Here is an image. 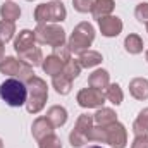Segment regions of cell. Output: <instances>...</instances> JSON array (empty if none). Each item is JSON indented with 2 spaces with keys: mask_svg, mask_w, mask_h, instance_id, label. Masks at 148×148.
I'll use <instances>...</instances> for the list:
<instances>
[{
  "mask_svg": "<svg viewBox=\"0 0 148 148\" xmlns=\"http://www.w3.org/2000/svg\"><path fill=\"white\" fill-rule=\"evenodd\" d=\"M88 84H90V88H95V90L103 91L110 84V74L107 73L105 69H97V71H93V73L90 74Z\"/></svg>",
  "mask_w": 148,
  "mask_h": 148,
  "instance_id": "4fadbf2b",
  "label": "cell"
},
{
  "mask_svg": "<svg viewBox=\"0 0 148 148\" xmlns=\"http://www.w3.org/2000/svg\"><path fill=\"white\" fill-rule=\"evenodd\" d=\"M105 133H107V143L112 148H126L127 131L121 122H114L110 126H105Z\"/></svg>",
  "mask_w": 148,
  "mask_h": 148,
  "instance_id": "9c48e42d",
  "label": "cell"
},
{
  "mask_svg": "<svg viewBox=\"0 0 148 148\" xmlns=\"http://www.w3.org/2000/svg\"><path fill=\"white\" fill-rule=\"evenodd\" d=\"M35 38L38 43L55 48L66 43V31L59 24H38L35 29Z\"/></svg>",
  "mask_w": 148,
  "mask_h": 148,
  "instance_id": "5b68a950",
  "label": "cell"
},
{
  "mask_svg": "<svg viewBox=\"0 0 148 148\" xmlns=\"http://www.w3.org/2000/svg\"><path fill=\"white\" fill-rule=\"evenodd\" d=\"M93 127V117L88 114H81L76 121V126L69 134V143L73 148H79L83 147L88 141V133Z\"/></svg>",
  "mask_w": 148,
  "mask_h": 148,
  "instance_id": "52a82bcc",
  "label": "cell"
},
{
  "mask_svg": "<svg viewBox=\"0 0 148 148\" xmlns=\"http://www.w3.org/2000/svg\"><path fill=\"white\" fill-rule=\"evenodd\" d=\"M134 17L143 23V24H148V2H141L136 5L134 9Z\"/></svg>",
  "mask_w": 148,
  "mask_h": 148,
  "instance_id": "f546056e",
  "label": "cell"
},
{
  "mask_svg": "<svg viewBox=\"0 0 148 148\" xmlns=\"http://www.w3.org/2000/svg\"><path fill=\"white\" fill-rule=\"evenodd\" d=\"M73 5L77 12H91L93 7V0H73Z\"/></svg>",
  "mask_w": 148,
  "mask_h": 148,
  "instance_id": "1f68e13d",
  "label": "cell"
},
{
  "mask_svg": "<svg viewBox=\"0 0 148 148\" xmlns=\"http://www.w3.org/2000/svg\"><path fill=\"white\" fill-rule=\"evenodd\" d=\"M0 73L5 74V76L17 77L23 83H26L29 77L35 76V71L31 66L24 64L21 59H16V57H3L0 60Z\"/></svg>",
  "mask_w": 148,
  "mask_h": 148,
  "instance_id": "8992f818",
  "label": "cell"
},
{
  "mask_svg": "<svg viewBox=\"0 0 148 148\" xmlns=\"http://www.w3.org/2000/svg\"><path fill=\"white\" fill-rule=\"evenodd\" d=\"M102 60H103L102 53H100V52H95V50H88V52L81 53V55H79V59H77L79 66H81V67H84V69L97 67L98 64H102Z\"/></svg>",
  "mask_w": 148,
  "mask_h": 148,
  "instance_id": "d6986e66",
  "label": "cell"
},
{
  "mask_svg": "<svg viewBox=\"0 0 148 148\" xmlns=\"http://www.w3.org/2000/svg\"><path fill=\"white\" fill-rule=\"evenodd\" d=\"M33 16H35V21L38 24H55V23L66 21L67 10H66L64 3L60 0H53V2L36 5Z\"/></svg>",
  "mask_w": 148,
  "mask_h": 148,
  "instance_id": "277c9868",
  "label": "cell"
},
{
  "mask_svg": "<svg viewBox=\"0 0 148 148\" xmlns=\"http://www.w3.org/2000/svg\"><path fill=\"white\" fill-rule=\"evenodd\" d=\"M81 69H83V67L79 66V62L71 59L69 62H66V64H64L62 74H66V76H67L69 79H76V77H77V76L81 74Z\"/></svg>",
  "mask_w": 148,
  "mask_h": 148,
  "instance_id": "4316f807",
  "label": "cell"
},
{
  "mask_svg": "<svg viewBox=\"0 0 148 148\" xmlns=\"http://www.w3.org/2000/svg\"><path fill=\"white\" fill-rule=\"evenodd\" d=\"M93 122H97V124L102 126V127L110 126V124H114V122H117V114L112 110V109L102 107V109H98L97 114L93 115Z\"/></svg>",
  "mask_w": 148,
  "mask_h": 148,
  "instance_id": "ffe728a7",
  "label": "cell"
},
{
  "mask_svg": "<svg viewBox=\"0 0 148 148\" xmlns=\"http://www.w3.org/2000/svg\"><path fill=\"white\" fill-rule=\"evenodd\" d=\"M38 147L40 148H62V141H60V138L57 136V134H48V136H45L43 140H40L38 141Z\"/></svg>",
  "mask_w": 148,
  "mask_h": 148,
  "instance_id": "f1b7e54d",
  "label": "cell"
},
{
  "mask_svg": "<svg viewBox=\"0 0 148 148\" xmlns=\"http://www.w3.org/2000/svg\"><path fill=\"white\" fill-rule=\"evenodd\" d=\"M28 2H33V0H28Z\"/></svg>",
  "mask_w": 148,
  "mask_h": 148,
  "instance_id": "f35d334b",
  "label": "cell"
},
{
  "mask_svg": "<svg viewBox=\"0 0 148 148\" xmlns=\"http://www.w3.org/2000/svg\"><path fill=\"white\" fill-rule=\"evenodd\" d=\"M133 133L136 136L148 134V107L140 112L138 117H136V121L133 122Z\"/></svg>",
  "mask_w": 148,
  "mask_h": 148,
  "instance_id": "cb8c5ba5",
  "label": "cell"
},
{
  "mask_svg": "<svg viewBox=\"0 0 148 148\" xmlns=\"http://www.w3.org/2000/svg\"><path fill=\"white\" fill-rule=\"evenodd\" d=\"M0 98L9 107H21L28 102V88L17 77H9L0 84Z\"/></svg>",
  "mask_w": 148,
  "mask_h": 148,
  "instance_id": "7a4b0ae2",
  "label": "cell"
},
{
  "mask_svg": "<svg viewBox=\"0 0 148 148\" xmlns=\"http://www.w3.org/2000/svg\"><path fill=\"white\" fill-rule=\"evenodd\" d=\"M53 55H55V57H59V59L66 64V62H69V60H71V55H73V53H71L69 47L64 43V45H60V47H55V48H53Z\"/></svg>",
  "mask_w": 148,
  "mask_h": 148,
  "instance_id": "4dcf8cb0",
  "label": "cell"
},
{
  "mask_svg": "<svg viewBox=\"0 0 148 148\" xmlns=\"http://www.w3.org/2000/svg\"><path fill=\"white\" fill-rule=\"evenodd\" d=\"M88 141L107 143V133H105V127H102V126L91 127V129H90V133H88Z\"/></svg>",
  "mask_w": 148,
  "mask_h": 148,
  "instance_id": "83f0119b",
  "label": "cell"
},
{
  "mask_svg": "<svg viewBox=\"0 0 148 148\" xmlns=\"http://www.w3.org/2000/svg\"><path fill=\"white\" fill-rule=\"evenodd\" d=\"M19 55V59L24 62V64H28V66H31V67H36V66H41V62H43V53H41V48L40 47H33V48H29V50H26V52H23V53H17Z\"/></svg>",
  "mask_w": 148,
  "mask_h": 148,
  "instance_id": "9a60e30c",
  "label": "cell"
},
{
  "mask_svg": "<svg viewBox=\"0 0 148 148\" xmlns=\"http://www.w3.org/2000/svg\"><path fill=\"white\" fill-rule=\"evenodd\" d=\"M14 33H16V24L10 23V21H0V41L2 43H7L14 38Z\"/></svg>",
  "mask_w": 148,
  "mask_h": 148,
  "instance_id": "484cf974",
  "label": "cell"
},
{
  "mask_svg": "<svg viewBox=\"0 0 148 148\" xmlns=\"http://www.w3.org/2000/svg\"><path fill=\"white\" fill-rule=\"evenodd\" d=\"M143 40L138 36V35H134V33H131V35H127L126 40H124V48H126V52L127 53H131V55H138V53H141L143 52Z\"/></svg>",
  "mask_w": 148,
  "mask_h": 148,
  "instance_id": "603a6c76",
  "label": "cell"
},
{
  "mask_svg": "<svg viewBox=\"0 0 148 148\" xmlns=\"http://www.w3.org/2000/svg\"><path fill=\"white\" fill-rule=\"evenodd\" d=\"M24 84H26V88H28L26 110L29 112V114H38V112H41L43 107H45L47 98H48V86H47V83L35 74V76L29 77Z\"/></svg>",
  "mask_w": 148,
  "mask_h": 148,
  "instance_id": "6da1fadb",
  "label": "cell"
},
{
  "mask_svg": "<svg viewBox=\"0 0 148 148\" xmlns=\"http://www.w3.org/2000/svg\"><path fill=\"white\" fill-rule=\"evenodd\" d=\"M98 26H100L102 35L107 38L119 36L122 31V21L117 16H105V17L98 19Z\"/></svg>",
  "mask_w": 148,
  "mask_h": 148,
  "instance_id": "30bf717a",
  "label": "cell"
},
{
  "mask_svg": "<svg viewBox=\"0 0 148 148\" xmlns=\"http://www.w3.org/2000/svg\"><path fill=\"white\" fill-rule=\"evenodd\" d=\"M47 119L52 122L53 127H60L67 122V110L60 105H53L47 110Z\"/></svg>",
  "mask_w": 148,
  "mask_h": 148,
  "instance_id": "2e32d148",
  "label": "cell"
},
{
  "mask_svg": "<svg viewBox=\"0 0 148 148\" xmlns=\"http://www.w3.org/2000/svg\"><path fill=\"white\" fill-rule=\"evenodd\" d=\"M19 16H21V7H19L17 3H14V2H5V3L0 7V17H2L3 21L14 23V21L19 19Z\"/></svg>",
  "mask_w": 148,
  "mask_h": 148,
  "instance_id": "7402d4cb",
  "label": "cell"
},
{
  "mask_svg": "<svg viewBox=\"0 0 148 148\" xmlns=\"http://www.w3.org/2000/svg\"><path fill=\"white\" fill-rule=\"evenodd\" d=\"M131 148H148V134L136 136L131 143Z\"/></svg>",
  "mask_w": 148,
  "mask_h": 148,
  "instance_id": "d6a6232c",
  "label": "cell"
},
{
  "mask_svg": "<svg viewBox=\"0 0 148 148\" xmlns=\"http://www.w3.org/2000/svg\"><path fill=\"white\" fill-rule=\"evenodd\" d=\"M76 100L83 109H100L105 103V93L95 88H83L77 93Z\"/></svg>",
  "mask_w": 148,
  "mask_h": 148,
  "instance_id": "ba28073f",
  "label": "cell"
},
{
  "mask_svg": "<svg viewBox=\"0 0 148 148\" xmlns=\"http://www.w3.org/2000/svg\"><path fill=\"white\" fill-rule=\"evenodd\" d=\"M0 148H3V141L2 140H0Z\"/></svg>",
  "mask_w": 148,
  "mask_h": 148,
  "instance_id": "e575fe53",
  "label": "cell"
},
{
  "mask_svg": "<svg viewBox=\"0 0 148 148\" xmlns=\"http://www.w3.org/2000/svg\"><path fill=\"white\" fill-rule=\"evenodd\" d=\"M147 62H148V52H147Z\"/></svg>",
  "mask_w": 148,
  "mask_h": 148,
  "instance_id": "8d00e7d4",
  "label": "cell"
},
{
  "mask_svg": "<svg viewBox=\"0 0 148 148\" xmlns=\"http://www.w3.org/2000/svg\"><path fill=\"white\" fill-rule=\"evenodd\" d=\"M105 98L114 103V105H121L122 103V100H124V93H122V90H121V86L117 84V83H112L109 84L107 88H105Z\"/></svg>",
  "mask_w": 148,
  "mask_h": 148,
  "instance_id": "d4e9b609",
  "label": "cell"
},
{
  "mask_svg": "<svg viewBox=\"0 0 148 148\" xmlns=\"http://www.w3.org/2000/svg\"><path fill=\"white\" fill-rule=\"evenodd\" d=\"M35 43H36L35 31H31V29H23V31H19L17 38L14 40V50H16V53H23V52L33 48Z\"/></svg>",
  "mask_w": 148,
  "mask_h": 148,
  "instance_id": "8fae6325",
  "label": "cell"
},
{
  "mask_svg": "<svg viewBox=\"0 0 148 148\" xmlns=\"http://www.w3.org/2000/svg\"><path fill=\"white\" fill-rule=\"evenodd\" d=\"M129 93L136 100H147L148 98V79H145V77H134L129 83Z\"/></svg>",
  "mask_w": 148,
  "mask_h": 148,
  "instance_id": "5bb4252c",
  "label": "cell"
},
{
  "mask_svg": "<svg viewBox=\"0 0 148 148\" xmlns=\"http://www.w3.org/2000/svg\"><path fill=\"white\" fill-rule=\"evenodd\" d=\"M52 86L55 88V91L59 95H69L71 88H73V79H69L66 74H57L52 77Z\"/></svg>",
  "mask_w": 148,
  "mask_h": 148,
  "instance_id": "44dd1931",
  "label": "cell"
},
{
  "mask_svg": "<svg viewBox=\"0 0 148 148\" xmlns=\"http://www.w3.org/2000/svg\"><path fill=\"white\" fill-rule=\"evenodd\" d=\"M147 33H148V24H147Z\"/></svg>",
  "mask_w": 148,
  "mask_h": 148,
  "instance_id": "74e56055",
  "label": "cell"
},
{
  "mask_svg": "<svg viewBox=\"0 0 148 148\" xmlns=\"http://www.w3.org/2000/svg\"><path fill=\"white\" fill-rule=\"evenodd\" d=\"M93 40H95V28L90 23L83 21L73 29V35L67 40V47H69L71 53L81 55L90 50Z\"/></svg>",
  "mask_w": 148,
  "mask_h": 148,
  "instance_id": "3957f363",
  "label": "cell"
},
{
  "mask_svg": "<svg viewBox=\"0 0 148 148\" xmlns=\"http://www.w3.org/2000/svg\"><path fill=\"white\" fill-rule=\"evenodd\" d=\"M3 52H5V48H3V43L0 41V60L3 59Z\"/></svg>",
  "mask_w": 148,
  "mask_h": 148,
  "instance_id": "836d02e7",
  "label": "cell"
},
{
  "mask_svg": "<svg viewBox=\"0 0 148 148\" xmlns=\"http://www.w3.org/2000/svg\"><path fill=\"white\" fill-rule=\"evenodd\" d=\"M31 133H33L35 140L40 141V140H43L45 136H48V134L53 133V126H52V122H50L47 117H38V119H35V122H33V126H31Z\"/></svg>",
  "mask_w": 148,
  "mask_h": 148,
  "instance_id": "7c38bea8",
  "label": "cell"
},
{
  "mask_svg": "<svg viewBox=\"0 0 148 148\" xmlns=\"http://www.w3.org/2000/svg\"><path fill=\"white\" fill-rule=\"evenodd\" d=\"M114 0H93V7H91V14L93 17L98 21L105 16H110L114 10Z\"/></svg>",
  "mask_w": 148,
  "mask_h": 148,
  "instance_id": "e0dca14e",
  "label": "cell"
},
{
  "mask_svg": "<svg viewBox=\"0 0 148 148\" xmlns=\"http://www.w3.org/2000/svg\"><path fill=\"white\" fill-rule=\"evenodd\" d=\"M88 148H102V147H88Z\"/></svg>",
  "mask_w": 148,
  "mask_h": 148,
  "instance_id": "d590c367",
  "label": "cell"
},
{
  "mask_svg": "<svg viewBox=\"0 0 148 148\" xmlns=\"http://www.w3.org/2000/svg\"><path fill=\"white\" fill-rule=\"evenodd\" d=\"M41 67H43L45 74H48V76L53 77V76H57V74L62 73V69H64V62H62L59 57H55V55L52 53V55H48L47 59H43Z\"/></svg>",
  "mask_w": 148,
  "mask_h": 148,
  "instance_id": "ac0fdd59",
  "label": "cell"
}]
</instances>
